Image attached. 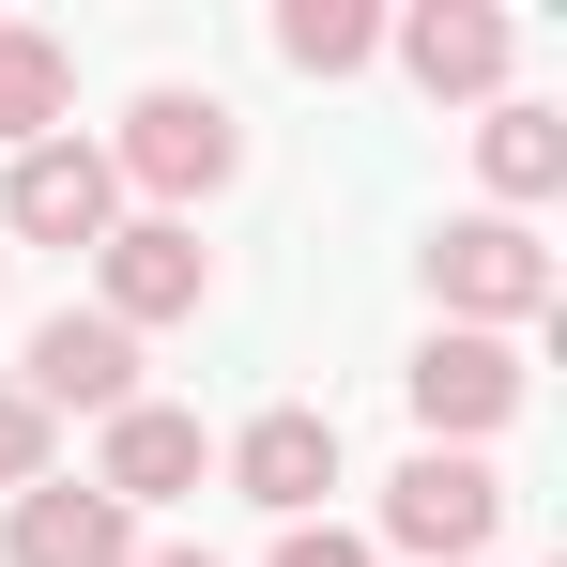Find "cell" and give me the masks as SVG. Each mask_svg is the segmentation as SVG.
<instances>
[{
	"label": "cell",
	"mask_w": 567,
	"mask_h": 567,
	"mask_svg": "<svg viewBox=\"0 0 567 567\" xmlns=\"http://www.w3.org/2000/svg\"><path fill=\"white\" fill-rule=\"evenodd\" d=\"M107 230H123V169L93 138H31L0 185V246H107Z\"/></svg>",
	"instance_id": "1"
},
{
	"label": "cell",
	"mask_w": 567,
	"mask_h": 567,
	"mask_svg": "<svg viewBox=\"0 0 567 567\" xmlns=\"http://www.w3.org/2000/svg\"><path fill=\"white\" fill-rule=\"evenodd\" d=\"M430 291L461 307L475 338H491V322H537V307H553V246H537L522 215H461V230H430Z\"/></svg>",
	"instance_id": "2"
},
{
	"label": "cell",
	"mask_w": 567,
	"mask_h": 567,
	"mask_svg": "<svg viewBox=\"0 0 567 567\" xmlns=\"http://www.w3.org/2000/svg\"><path fill=\"white\" fill-rule=\"evenodd\" d=\"M491 522H506V475L475 461V445H430V461L383 491V537L430 553V567H475V553H491Z\"/></svg>",
	"instance_id": "3"
},
{
	"label": "cell",
	"mask_w": 567,
	"mask_h": 567,
	"mask_svg": "<svg viewBox=\"0 0 567 567\" xmlns=\"http://www.w3.org/2000/svg\"><path fill=\"white\" fill-rule=\"evenodd\" d=\"M107 169H138L154 199H199V185H230V169H246V123H230L215 93H138V123H123V154H107Z\"/></svg>",
	"instance_id": "4"
},
{
	"label": "cell",
	"mask_w": 567,
	"mask_h": 567,
	"mask_svg": "<svg viewBox=\"0 0 567 567\" xmlns=\"http://www.w3.org/2000/svg\"><path fill=\"white\" fill-rule=\"evenodd\" d=\"M31 414H123L138 399V338L107 322V307H62V322H31V383H16Z\"/></svg>",
	"instance_id": "5"
},
{
	"label": "cell",
	"mask_w": 567,
	"mask_h": 567,
	"mask_svg": "<svg viewBox=\"0 0 567 567\" xmlns=\"http://www.w3.org/2000/svg\"><path fill=\"white\" fill-rule=\"evenodd\" d=\"M414 414H430L445 445L506 430V414H522V353H506V338H475V322H445V338L414 353Z\"/></svg>",
	"instance_id": "6"
},
{
	"label": "cell",
	"mask_w": 567,
	"mask_h": 567,
	"mask_svg": "<svg viewBox=\"0 0 567 567\" xmlns=\"http://www.w3.org/2000/svg\"><path fill=\"white\" fill-rule=\"evenodd\" d=\"M107 322L138 338V322H185L199 291H215V261H199V230H169V215H138V230H107Z\"/></svg>",
	"instance_id": "7"
},
{
	"label": "cell",
	"mask_w": 567,
	"mask_h": 567,
	"mask_svg": "<svg viewBox=\"0 0 567 567\" xmlns=\"http://www.w3.org/2000/svg\"><path fill=\"white\" fill-rule=\"evenodd\" d=\"M230 491H246V506H277V522H307V506L338 491V414H307V399L261 414V430L230 445Z\"/></svg>",
	"instance_id": "8"
},
{
	"label": "cell",
	"mask_w": 567,
	"mask_h": 567,
	"mask_svg": "<svg viewBox=\"0 0 567 567\" xmlns=\"http://www.w3.org/2000/svg\"><path fill=\"white\" fill-rule=\"evenodd\" d=\"M16 567H138V522L107 506L93 475L78 491L47 475V491H16Z\"/></svg>",
	"instance_id": "9"
},
{
	"label": "cell",
	"mask_w": 567,
	"mask_h": 567,
	"mask_svg": "<svg viewBox=\"0 0 567 567\" xmlns=\"http://www.w3.org/2000/svg\"><path fill=\"white\" fill-rule=\"evenodd\" d=\"M93 491L123 506V522H138V506H169V491H199V414H154V399H123V414H107Z\"/></svg>",
	"instance_id": "10"
},
{
	"label": "cell",
	"mask_w": 567,
	"mask_h": 567,
	"mask_svg": "<svg viewBox=\"0 0 567 567\" xmlns=\"http://www.w3.org/2000/svg\"><path fill=\"white\" fill-rule=\"evenodd\" d=\"M399 62H414L430 107H445V93H491V78H506V16H491V0H430V16L399 31Z\"/></svg>",
	"instance_id": "11"
},
{
	"label": "cell",
	"mask_w": 567,
	"mask_h": 567,
	"mask_svg": "<svg viewBox=\"0 0 567 567\" xmlns=\"http://www.w3.org/2000/svg\"><path fill=\"white\" fill-rule=\"evenodd\" d=\"M475 169H491L506 199H553L567 185V123L553 107H491V123H475Z\"/></svg>",
	"instance_id": "12"
},
{
	"label": "cell",
	"mask_w": 567,
	"mask_h": 567,
	"mask_svg": "<svg viewBox=\"0 0 567 567\" xmlns=\"http://www.w3.org/2000/svg\"><path fill=\"white\" fill-rule=\"evenodd\" d=\"M62 93H78V62H62L47 31H0V138H16V154L62 123Z\"/></svg>",
	"instance_id": "13"
},
{
	"label": "cell",
	"mask_w": 567,
	"mask_h": 567,
	"mask_svg": "<svg viewBox=\"0 0 567 567\" xmlns=\"http://www.w3.org/2000/svg\"><path fill=\"white\" fill-rule=\"evenodd\" d=\"M277 47L307 62V78H353V62L383 47V16H369V0H291V16H277Z\"/></svg>",
	"instance_id": "14"
},
{
	"label": "cell",
	"mask_w": 567,
	"mask_h": 567,
	"mask_svg": "<svg viewBox=\"0 0 567 567\" xmlns=\"http://www.w3.org/2000/svg\"><path fill=\"white\" fill-rule=\"evenodd\" d=\"M0 491H47V414L0 383Z\"/></svg>",
	"instance_id": "15"
},
{
	"label": "cell",
	"mask_w": 567,
	"mask_h": 567,
	"mask_svg": "<svg viewBox=\"0 0 567 567\" xmlns=\"http://www.w3.org/2000/svg\"><path fill=\"white\" fill-rule=\"evenodd\" d=\"M277 567H369V537H338V522H291V537H277Z\"/></svg>",
	"instance_id": "16"
},
{
	"label": "cell",
	"mask_w": 567,
	"mask_h": 567,
	"mask_svg": "<svg viewBox=\"0 0 567 567\" xmlns=\"http://www.w3.org/2000/svg\"><path fill=\"white\" fill-rule=\"evenodd\" d=\"M138 567H215V553H138Z\"/></svg>",
	"instance_id": "17"
},
{
	"label": "cell",
	"mask_w": 567,
	"mask_h": 567,
	"mask_svg": "<svg viewBox=\"0 0 567 567\" xmlns=\"http://www.w3.org/2000/svg\"><path fill=\"white\" fill-rule=\"evenodd\" d=\"M0 261H16V246H0Z\"/></svg>",
	"instance_id": "18"
}]
</instances>
